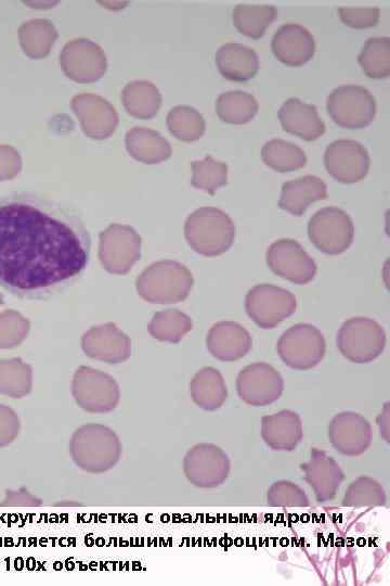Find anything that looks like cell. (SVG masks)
<instances>
[{
	"label": "cell",
	"mask_w": 390,
	"mask_h": 586,
	"mask_svg": "<svg viewBox=\"0 0 390 586\" xmlns=\"http://www.w3.org/2000/svg\"><path fill=\"white\" fill-rule=\"evenodd\" d=\"M193 285L190 270L173 260L151 265L138 279V291L151 303L168 304L183 301Z\"/></svg>",
	"instance_id": "obj_4"
},
{
	"label": "cell",
	"mask_w": 390,
	"mask_h": 586,
	"mask_svg": "<svg viewBox=\"0 0 390 586\" xmlns=\"http://www.w3.org/2000/svg\"><path fill=\"white\" fill-rule=\"evenodd\" d=\"M72 109L80 119L83 132L93 139L109 137L118 125V114L104 98L81 93L72 100Z\"/></svg>",
	"instance_id": "obj_17"
},
{
	"label": "cell",
	"mask_w": 390,
	"mask_h": 586,
	"mask_svg": "<svg viewBox=\"0 0 390 586\" xmlns=\"http://www.w3.org/2000/svg\"><path fill=\"white\" fill-rule=\"evenodd\" d=\"M31 369L20 359L0 361V393L22 397L30 391Z\"/></svg>",
	"instance_id": "obj_37"
},
{
	"label": "cell",
	"mask_w": 390,
	"mask_h": 586,
	"mask_svg": "<svg viewBox=\"0 0 390 586\" xmlns=\"http://www.w3.org/2000/svg\"><path fill=\"white\" fill-rule=\"evenodd\" d=\"M60 65L65 75L78 82H92L106 71V56L102 48L84 38L67 42L60 53Z\"/></svg>",
	"instance_id": "obj_15"
},
{
	"label": "cell",
	"mask_w": 390,
	"mask_h": 586,
	"mask_svg": "<svg viewBox=\"0 0 390 586\" xmlns=\"http://www.w3.org/2000/svg\"><path fill=\"white\" fill-rule=\"evenodd\" d=\"M327 198V186L314 175H306L283 183L278 200L280 208L295 216H301L308 206Z\"/></svg>",
	"instance_id": "obj_23"
},
{
	"label": "cell",
	"mask_w": 390,
	"mask_h": 586,
	"mask_svg": "<svg viewBox=\"0 0 390 586\" xmlns=\"http://www.w3.org/2000/svg\"><path fill=\"white\" fill-rule=\"evenodd\" d=\"M327 113L340 127L359 129L368 126L376 115L373 94L359 85H341L326 100Z\"/></svg>",
	"instance_id": "obj_7"
},
{
	"label": "cell",
	"mask_w": 390,
	"mask_h": 586,
	"mask_svg": "<svg viewBox=\"0 0 390 586\" xmlns=\"http://www.w3.org/2000/svg\"><path fill=\"white\" fill-rule=\"evenodd\" d=\"M69 454L75 464L89 473L110 470L121 457L118 435L108 426L88 423L78 428L69 441Z\"/></svg>",
	"instance_id": "obj_2"
},
{
	"label": "cell",
	"mask_w": 390,
	"mask_h": 586,
	"mask_svg": "<svg viewBox=\"0 0 390 586\" xmlns=\"http://www.w3.org/2000/svg\"><path fill=\"white\" fill-rule=\"evenodd\" d=\"M126 148L132 157L145 164H157L171 155L169 141L158 131L145 127L127 131Z\"/></svg>",
	"instance_id": "obj_26"
},
{
	"label": "cell",
	"mask_w": 390,
	"mask_h": 586,
	"mask_svg": "<svg viewBox=\"0 0 390 586\" xmlns=\"http://www.w3.org/2000/svg\"><path fill=\"white\" fill-rule=\"evenodd\" d=\"M121 99L127 112L142 119L154 117L161 105V93L148 80H134L125 86Z\"/></svg>",
	"instance_id": "obj_28"
},
{
	"label": "cell",
	"mask_w": 390,
	"mask_h": 586,
	"mask_svg": "<svg viewBox=\"0 0 390 586\" xmlns=\"http://www.w3.org/2000/svg\"><path fill=\"white\" fill-rule=\"evenodd\" d=\"M1 506H29L37 507L41 500L26 489L8 491Z\"/></svg>",
	"instance_id": "obj_43"
},
{
	"label": "cell",
	"mask_w": 390,
	"mask_h": 586,
	"mask_svg": "<svg viewBox=\"0 0 390 586\" xmlns=\"http://www.w3.org/2000/svg\"><path fill=\"white\" fill-rule=\"evenodd\" d=\"M192 168L191 183L209 194H214L220 187L227 182V165L224 162L214 160L211 155L192 162Z\"/></svg>",
	"instance_id": "obj_36"
},
{
	"label": "cell",
	"mask_w": 390,
	"mask_h": 586,
	"mask_svg": "<svg viewBox=\"0 0 390 586\" xmlns=\"http://www.w3.org/2000/svg\"><path fill=\"white\" fill-rule=\"evenodd\" d=\"M91 238L69 206L31 192L0 199V286L26 300H47L87 269Z\"/></svg>",
	"instance_id": "obj_1"
},
{
	"label": "cell",
	"mask_w": 390,
	"mask_h": 586,
	"mask_svg": "<svg viewBox=\"0 0 390 586\" xmlns=\"http://www.w3.org/2000/svg\"><path fill=\"white\" fill-rule=\"evenodd\" d=\"M186 479L200 488H212L224 483L230 472L227 455L217 445L199 443L187 450L183 459Z\"/></svg>",
	"instance_id": "obj_11"
},
{
	"label": "cell",
	"mask_w": 390,
	"mask_h": 586,
	"mask_svg": "<svg viewBox=\"0 0 390 586\" xmlns=\"http://www.w3.org/2000/svg\"><path fill=\"white\" fill-rule=\"evenodd\" d=\"M22 167L20 153L11 145H0V180L17 175Z\"/></svg>",
	"instance_id": "obj_42"
},
{
	"label": "cell",
	"mask_w": 390,
	"mask_h": 586,
	"mask_svg": "<svg viewBox=\"0 0 390 586\" xmlns=\"http://www.w3.org/2000/svg\"><path fill=\"white\" fill-rule=\"evenodd\" d=\"M216 65L220 74L232 81H247L259 69L257 52L238 42L222 44L216 52Z\"/></svg>",
	"instance_id": "obj_24"
},
{
	"label": "cell",
	"mask_w": 390,
	"mask_h": 586,
	"mask_svg": "<svg viewBox=\"0 0 390 586\" xmlns=\"http://www.w3.org/2000/svg\"><path fill=\"white\" fill-rule=\"evenodd\" d=\"M184 234L190 246L204 256H218L233 244L235 225L222 209L211 206L194 211L186 219Z\"/></svg>",
	"instance_id": "obj_3"
},
{
	"label": "cell",
	"mask_w": 390,
	"mask_h": 586,
	"mask_svg": "<svg viewBox=\"0 0 390 586\" xmlns=\"http://www.w3.org/2000/svg\"><path fill=\"white\" fill-rule=\"evenodd\" d=\"M386 504L384 487L374 479L360 476L347 488L342 505L347 507H374Z\"/></svg>",
	"instance_id": "obj_38"
},
{
	"label": "cell",
	"mask_w": 390,
	"mask_h": 586,
	"mask_svg": "<svg viewBox=\"0 0 390 586\" xmlns=\"http://www.w3.org/2000/svg\"><path fill=\"white\" fill-rule=\"evenodd\" d=\"M206 345L214 358L221 361H234L249 353L252 339L238 322L219 321L210 328Z\"/></svg>",
	"instance_id": "obj_19"
},
{
	"label": "cell",
	"mask_w": 390,
	"mask_h": 586,
	"mask_svg": "<svg viewBox=\"0 0 390 586\" xmlns=\"http://www.w3.org/2000/svg\"><path fill=\"white\" fill-rule=\"evenodd\" d=\"M266 500L274 507H308L309 499L304 491L289 481L273 483L268 489Z\"/></svg>",
	"instance_id": "obj_39"
},
{
	"label": "cell",
	"mask_w": 390,
	"mask_h": 586,
	"mask_svg": "<svg viewBox=\"0 0 390 586\" xmlns=\"http://www.w3.org/2000/svg\"><path fill=\"white\" fill-rule=\"evenodd\" d=\"M276 351L282 361L295 370H309L321 362L326 343L322 332L310 323H297L278 339Z\"/></svg>",
	"instance_id": "obj_6"
},
{
	"label": "cell",
	"mask_w": 390,
	"mask_h": 586,
	"mask_svg": "<svg viewBox=\"0 0 390 586\" xmlns=\"http://www.w3.org/2000/svg\"><path fill=\"white\" fill-rule=\"evenodd\" d=\"M370 157L367 149L352 139H338L329 143L324 153L327 173L342 183H354L368 173Z\"/></svg>",
	"instance_id": "obj_13"
},
{
	"label": "cell",
	"mask_w": 390,
	"mask_h": 586,
	"mask_svg": "<svg viewBox=\"0 0 390 586\" xmlns=\"http://www.w3.org/2000/svg\"><path fill=\"white\" fill-rule=\"evenodd\" d=\"M248 317L262 329H273L295 314V295L281 286L262 283L252 286L245 296Z\"/></svg>",
	"instance_id": "obj_9"
},
{
	"label": "cell",
	"mask_w": 390,
	"mask_h": 586,
	"mask_svg": "<svg viewBox=\"0 0 390 586\" xmlns=\"http://www.w3.org/2000/svg\"><path fill=\"white\" fill-rule=\"evenodd\" d=\"M259 109L256 98L243 90L222 92L216 100V113L225 123L243 125L250 122Z\"/></svg>",
	"instance_id": "obj_30"
},
{
	"label": "cell",
	"mask_w": 390,
	"mask_h": 586,
	"mask_svg": "<svg viewBox=\"0 0 390 586\" xmlns=\"http://www.w3.org/2000/svg\"><path fill=\"white\" fill-rule=\"evenodd\" d=\"M20 433V420L9 407L0 405V448L10 445Z\"/></svg>",
	"instance_id": "obj_41"
},
{
	"label": "cell",
	"mask_w": 390,
	"mask_h": 586,
	"mask_svg": "<svg viewBox=\"0 0 390 586\" xmlns=\"http://www.w3.org/2000/svg\"><path fill=\"white\" fill-rule=\"evenodd\" d=\"M72 392L76 403L89 412H109L119 402L116 381L110 375L89 367L77 369Z\"/></svg>",
	"instance_id": "obj_10"
},
{
	"label": "cell",
	"mask_w": 390,
	"mask_h": 586,
	"mask_svg": "<svg viewBox=\"0 0 390 586\" xmlns=\"http://www.w3.org/2000/svg\"><path fill=\"white\" fill-rule=\"evenodd\" d=\"M18 38L26 55L31 59H41L49 54L57 38V31L49 20L35 18L20 26Z\"/></svg>",
	"instance_id": "obj_29"
},
{
	"label": "cell",
	"mask_w": 390,
	"mask_h": 586,
	"mask_svg": "<svg viewBox=\"0 0 390 586\" xmlns=\"http://www.w3.org/2000/svg\"><path fill=\"white\" fill-rule=\"evenodd\" d=\"M194 403L205 410L219 409L227 397V388L219 370L212 367L200 369L190 384Z\"/></svg>",
	"instance_id": "obj_27"
},
{
	"label": "cell",
	"mask_w": 390,
	"mask_h": 586,
	"mask_svg": "<svg viewBox=\"0 0 390 586\" xmlns=\"http://www.w3.org/2000/svg\"><path fill=\"white\" fill-rule=\"evenodd\" d=\"M302 423L299 415L284 409L261 419V436L274 450H292L302 438Z\"/></svg>",
	"instance_id": "obj_22"
},
{
	"label": "cell",
	"mask_w": 390,
	"mask_h": 586,
	"mask_svg": "<svg viewBox=\"0 0 390 586\" xmlns=\"http://www.w3.org/2000/svg\"><path fill=\"white\" fill-rule=\"evenodd\" d=\"M372 426L360 413L343 411L336 415L328 425V438L333 447L346 456H359L372 443Z\"/></svg>",
	"instance_id": "obj_16"
},
{
	"label": "cell",
	"mask_w": 390,
	"mask_h": 586,
	"mask_svg": "<svg viewBox=\"0 0 390 586\" xmlns=\"http://www.w3.org/2000/svg\"><path fill=\"white\" fill-rule=\"evenodd\" d=\"M336 344L344 358L355 364H365L381 355L386 346V333L374 319L352 317L341 324Z\"/></svg>",
	"instance_id": "obj_5"
},
{
	"label": "cell",
	"mask_w": 390,
	"mask_h": 586,
	"mask_svg": "<svg viewBox=\"0 0 390 586\" xmlns=\"http://www.w3.org/2000/svg\"><path fill=\"white\" fill-rule=\"evenodd\" d=\"M277 115L285 131L306 141L316 140L326 129L316 106L295 97L282 104Z\"/></svg>",
	"instance_id": "obj_20"
},
{
	"label": "cell",
	"mask_w": 390,
	"mask_h": 586,
	"mask_svg": "<svg viewBox=\"0 0 390 586\" xmlns=\"http://www.w3.org/2000/svg\"><path fill=\"white\" fill-rule=\"evenodd\" d=\"M169 131L181 141L198 140L206 129L203 115L188 105H177L167 115Z\"/></svg>",
	"instance_id": "obj_34"
},
{
	"label": "cell",
	"mask_w": 390,
	"mask_h": 586,
	"mask_svg": "<svg viewBox=\"0 0 390 586\" xmlns=\"http://www.w3.org/2000/svg\"><path fill=\"white\" fill-rule=\"evenodd\" d=\"M265 259L275 275L295 284L311 282L317 271L314 259L294 239L274 241L266 250Z\"/></svg>",
	"instance_id": "obj_12"
},
{
	"label": "cell",
	"mask_w": 390,
	"mask_h": 586,
	"mask_svg": "<svg viewBox=\"0 0 390 586\" xmlns=\"http://www.w3.org/2000/svg\"><path fill=\"white\" fill-rule=\"evenodd\" d=\"M308 235L318 251L338 255L352 244L354 225L343 209L327 206L312 215L308 222Z\"/></svg>",
	"instance_id": "obj_8"
},
{
	"label": "cell",
	"mask_w": 390,
	"mask_h": 586,
	"mask_svg": "<svg viewBox=\"0 0 390 586\" xmlns=\"http://www.w3.org/2000/svg\"><path fill=\"white\" fill-rule=\"evenodd\" d=\"M284 390L280 372L266 362H253L242 369L236 379L239 398L250 406H266L277 400Z\"/></svg>",
	"instance_id": "obj_14"
},
{
	"label": "cell",
	"mask_w": 390,
	"mask_h": 586,
	"mask_svg": "<svg viewBox=\"0 0 390 586\" xmlns=\"http://www.w3.org/2000/svg\"><path fill=\"white\" fill-rule=\"evenodd\" d=\"M276 8L271 4H237L232 12L234 26L243 35L259 39L275 20Z\"/></svg>",
	"instance_id": "obj_31"
},
{
	"label": "cell",
	"mask_w": 390,
	"mask_h": 586,
	"mask_svg": "<svg viewBox=\"0 0 390 586\" xmlns=\"http://www.w3.org/2000/svg\"><path fill=\"white\" fill-rule=\"evenodd\" d=\"M339 17L342 23L352 28H368L379 21L378 8H339Z\"/></svg>",
	"instance_id": "obj_40"
},
{
	"label": "cell",
	"mask_w": 390,
	"mask_h": 586,
	"mask_svg": "<svg viewBox=\"0 0 390 586\" xmlns=\"http://www.w3.org/2000/svg\"><path fill=\"white\" fill-rule=\"evenodd\" d=\"M358 61L368 77L387 78L390 75V38H368L361 49Z\"/></svg>",
	"instance_id": "obj_33"
},
{
	"label": "cell",
	"mask_w": 390,
	"mask_h": 586,
	"mask_svg": "<svg viewBox=\"0 0 390 586\" xmlns=\"http://www.w3.org/2000/svg\"><path fill=\"white\" fill-rule=\"evenodd\" d=\"M301 470L320 502L332 499L344 477L339 464L325 451L316 448L311 450V458L301 464Z\"/></svg>",
	"instance_id": "obj_21"
},
{
	"label": "cell",
	"mask_w": 390,
	"mask_h": 586,
	"mask_svg": "<svg viewBox=\"0 0 390 586\" xmlns=\"http://www.w3.org/2000/svg\"><path fill=\"white\" fill-rule=\"evenodd\" d=\"M271 48L275 58L282 63L288 66H300L312 59L315 41L306 27L287 23L273 35Z\"/></svg>",
	"instance_id": "obj_18"
},
{
	"label": "cell",
	"mask_w": 390,
	"mask_h": 586,
	"mask_svg": "<svg viewBox=\"0 0 390 586\" xmlns=\"http://www.w3.org/2000/svg\"><path fill=\"white\" fill-rule=\"evenodd\" d=\"M261 158L266 166L278 173L300 169L307 163V155L300 146L280 138L271 139L263 144Z\"/></svg>",
	"instance_id": "obj_32"
},
{
	"label": "cell",
	"mask_w": 390,
	"mask_h": 586,
	"mask_svg": "<svg viewBox=\"0 0 390 586\" xmlns=\"http://www.w3.org/2000/svg\"><path fill=\"white\" fill-rule=\"evenodd\" d=\"M191 329V318L177 309L157 313L148 324L153 337L170 343H178Z\"/></svg>",
	"instance_id": "obj_35"
},
{
	"label": "cell",
	"mask_w": 390,
	"mask_h": 586,
	"mask_svg": "<svg viewBox=\"0 0 390 586\" xmlns=\"http://www.w3.org/2000/svg\"><path fill=\"white\" fill-rule=\"evenodd\" d=\"M82 348L92 358L117 364L130 356L131 342L116 329H98L84 334Z\"/></svg>",
	"instance_id": "obj_25"
}]
</instances>
